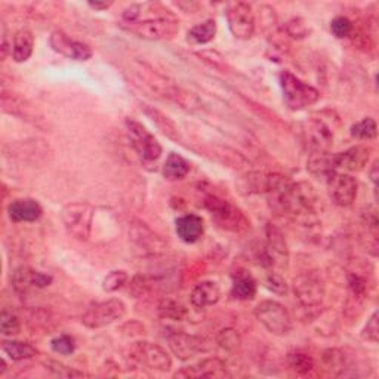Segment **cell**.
I'll return each instance as SVG.
<instances>
[{
    "instance_id": "cell-6",
    "label": "cell",
    "mask_w": 379,
    "mask_h": 379,
    "mask_svg": "<svg viewBox=\"0 0 379 379\" xmlns=\"http://www.w3.org/2000/svg\"><path fill=\"white\" fill-rule=\"evenodd\" d=\"M126 315V304L119 298H110L90 305L82 316V323L88 329H101L119 322Z\"/></svg>"
},
{
    "instance_id": "cell-51",
    "label": "cell",
    "mask_w": 379,
    "mask_h": 379,
    "mask_svg": "<svg viewBox=\"0 0 379 379\" xmlns=\"http://www.w3.org/2000/svg\"><path fill=\"white\" fill-rule=\"evenodd\" d=\"M88 5L89 8H92L95 11H106L113 5V2H89Z\"/></svg>"
},
{
    "instance_id": "cell-7",
    "label": "cell",
    "mask_w": 379,
    "mask_h": 379,
    "mask_svg": "<svg viewBox=\"0 0 379 379\" xmlns=\"http://www.w3.org/2000/svg\"><path fill=\"white\" fill-rule=\"evenodd\" d=\"M128 137L132 147L138 153L141 159L146 162H156L160 159L162 156V146L160 142L156 139V137L150 132V130L144 126L142 123L134 120V119H126L125 122Z\"/></svg>"
},
{
    "instance_id": "cell-39",
    "label": "cell",
    "mask_w": 379,
    "mask_h": 379,
    "mask_svg": "<svg viewBox=\"0 0 379 379\" xmlns=\"http://www.w3.org/2000/svg\"><path fill=\"white\" fill-rule=\"evenodd\" d=\"M50 348L60 356H70L76 350L74 338L70 335H58L50 341Z\"/></svg>"
},
{
    "instance_id": "cell-48",
    "label": "cell",
    "mask_w": 379,
    "mask_h": 379,
    "mask_svg": "<svg viewBox=\"0 0 379 379\" xmlns=\"http://www.w3.org/2000/svg\"><path fill=\"white\" fill-rule=\"evenodd\" d=\"M141 11H142V6L141 5H130L129 8H126L123 11L122 14V22H135L139 20L141 17Z\"/></svg>"
},
{
    "instance_id": "cell-9",
    "label": "cell",
    "mask_w": 379,
    "mask_h": 379,
    "mask_svg": "<svg viewBox=\"0 0 379 379\" xmlns=\"http://www.w3.org/2000/svg\"><path fill=\"white\" fill-rule=\"evenodd\" d=\"M264 266L283 270L289 266V247L284 239V234L273 224L266 227V247L263 252Z\"/></svg>"
},
{
    "instance_id": "cell-16",
    "label": "cell",
    "mask_w": 379,
    "mask_h": 379,
    "mask_svg": "<svg viewBox=\"0 0 379 379\" xmlns=\"http://www.w3.org/2000/svg\"><path fill=\"white\" fill-rule=\"evenodd\" d=\"M11 282L18 294H27L32 289H45L52 284L54 277L30 267H20L12 273Z\"/></svg>"
},
{
    "instance_id": "cell-26",
    "label": "cell",
    "mask_w": 379,
    "mask_h": 379,
    "mask_svg": "<svg viewBox=\"0 0 379 379\" xmlns=\"http://www.w3.org/2000/svg\"><path fill=\"white\" fill-rule=\"evenodd\" d=\"M307 171L317 178H328L335 171L332 154L329 151H316L311 153L307 162Z\"/></svg>"
},
{
    "instance_id": "cell-5",
    "label": "cell",
    "mask_w": 379,
    "mask_h": 379,
    "mask_svg": "<svg viewBox=\"0 0 379 379\" xmlns=\"http://www.w3.org/2000/svg\"><path fill=\"white\" fill-rule=\"evenodd\" d=\"M94 214L95 209L89 203L73 202L62 207L61 219L73 237L86 242L92 233Z\"/></svg>"
},
{
    "instance_id": "cell-4",
    "label": "cell",
    "mask_w": 379,
    "mask_h": 379,
    "mask_svg": "<svg viewBox=\"0 0 379 379\" xmlns=\"http://www.w3.org/2000/svg\"><path fill=\"white\" fill-rule=\"evenodd\" d=\"M255 317L264 328L276 336H284L294 328L291 312L277 301L266 299L255 307Z\"/></svg>"
},
{
    "instance_id": "cell-20",
    "label": "cell",
    "mask_w": 379,
    "mask_h": 379,
    "mask_svg": "<svg viewBox=\"0 0 379 379\" xmlns=\"http://www.w3.org/2000/svg\"><path fill=\"white\" fill-rule=\"evenodd\" d=\"M175 230L182 242L193 244L202 239L205 233V221L195 214L182 215L175 222Z\"/></svg>"
},
{
    "instance_id": "cell-25",
    "label": "cell",
    "mask_w": 379,
    "mask_h": 379,
    "mask_svg": "<svg viewBox=\"0 0 379 379\" xmlns=\"http://www.w3.org/2000/svg\"><path fill=\"white\" fill-rule=\"evenodd\" d=\"M34 49V36L29 29H21L14 36V43H12L11 55L15 62L29 61L33 55Z\"/></svg>"
},
{
    "instance_id": "cell-34",
    "label": "cell",
    "mask_w": 379,
    "mask_h": 379,
    "mask_svg": "<svg viewBox=\"0 0 379 379\" xmlns=\"http://www.w3.org/2000/svg\"><path fill=\"white\" fill-rule=\"evenodd\" d=\"M158 311H159L160 317L175 320V322H179V320L184 319L186 312H187L184 305H181L179 303H177V301L169 299V298H165L160 301Z\"/></svg>"
},
{
    "instance_id": "cell-12",
    "label": "cell",
    "mask_w": 379,
    "mask_h": 379,
    "mask_svg": "<svg viewBox=\"0 0 379 379\" xmlns=\"http://www.w3.org/2000/svg\"><path fill=\"white\" fill-rule=\"evenodd\" d=\"M227 22L231 34L239 41H249L255 33V17L249 4L237 2L228 6Z\"/></svg>"
},
{
    "instance_id": "cell-36",
    "label": "cell",
    "mask_w": 379,
    "mask_h": 379,
    "mask_svg": "<svg viewBox=\"0 0 379 379\" xmlns=\"http://www.w3.org/2000/svg\"><path fill=\"white\" fill-rule=\"evenodd\" d=\"M0 332L4 336H17L21 332V322L14 312L2 311L0 315Z\"/></svg>"
},
{
    "instance_id": "cell-28",
    "label": "cell",
    "mask_w": 379,
    "mask_h": 379,
    "mask_svg": "<svg viewBox=\"0 0 379 379\" xmlns=\"http://www.w3.org/2000/svg\"><path fill=\"white\" fill-rule=\"evenodd\" d=\"M190 172V163L181 154L171 153L163 165V177L167 181H181Z\"/></svg>"
},
{
    "instance_id": "cell-3",
    "label": "cell",
    "mask_w": 379,
    "mask_h": 379,
    "mask_svg": "<svg viewBox=\"0 0 379 379\" xmlns=\"http://www.w3.org/2000/svg\"><path fill=\"white\" fill-rule=\"evenodd\" d=\"M120 27L130 33L135 34L144 41H169L174 39L179 32V22L172 15L167 17H156L135 22H122Z\"/></svg>"
},
{
    "instance_id": "cell-1",
    "label": "cell",
    "mask_w": 379,
    "mask_h": 379,
    "mask_svg": "<svg viewBox=\"0 0 379 379\" xmlns=\"http://www.w3.org/2000/svg\"><path fill=\"white\" fill-rule=\"evenodd\" d=\"M202 205L221 228L233 233H242L251 228V221L242 209L215 193H205Z\"/></svg>"
},
{
    "instance_id": "cell-2",
    "label": "cell",
    "mask_w": 379,
    "mask_h": 379,
    "mask_svg": "<svg viewBox=\"0 0 379 379\" xmlns=\"http://www.w3.org/2000/svg\"><path fill=\"white\" fill-rule=\"evenodd\" d=\"M279 81L283 92L284 106L289 110L301 111L319 102V90L315 86L301 81L294 73L283 70L279 76Z\"/></svg>"
},
{
    "instance_id": "cell-49",
    "label": "cell",
    "mask_w": 379,
    "mask_h": 379,
    "mask_svg": "<svg viewBox=\"0 0 379 379\" xmlns=\"http://www.w3.org/2000/svg\"><path fill=\"white\" fill-rule=\"evenodd\" d=\"M379 162L378 160H375L373 163H372V166H371V171H369V178H371V181L373 182V186H375V188H376V184H378V178H379V172H378V169H379Z\"/></svg>"
},
{
    "instance_id": "cell-30",
    "label": "cell",
    "mask_w": 379,
    "mask_h": 379,
    "mask_svg": "<svg viewBox=\"0 0 379 379\" xmlns=\"http://www.w3.org/2000/svg\"><path fill=\"white\" fill-rule=\"evenodd\" d=\"M218 32V25L215 20H206L205 22H200L194 25L187 33L188 41L195 45H205L212 42Z\"/></svg>"
},
{
    "instance_id": "cell-24",
    "label": "cell",
    "mask_w": 379,
    "mask_h": 379,
    "mask_svg": "<svg viewBox=\"0 0 379 379\" xmlns=\"http://www.w3.org/2000/svg\"><path fill=\"white\" fill-rule=\"evenodd\" d=\"M258 292V283L252 274L247 271H237L233 276L231 295L239 301H252Z\"/></svg>"
},
{
    "instance_id": "cell-50",
    "label": "cell",
    "mask_w": 379,
    "mask_h": 379,
    "mask_svg": "<svg viewBox=\"0 0 379 379\" xmlns=\"http://www.w3.org/2000/svg\"><path fill=\"white\" fill-rule=\"evenodd\" d=\"M9 54V43H8V33H6V29L4 27V32H2V60L5 61L6 57Z\"/></svg>"
},
{
    "instance_id": "cell-52",
    "label": "cell",
    "mask_w": 379,
    "mask_h": 379,
    "mask_svg": "<svg viewBox=\"0 0 379 379\" xmlns=\"http://www.w3.org/2000/svg\"><path fill=\"white\" fill-rule=\"evenodd\" d=\"M5 371H6V363H5V360H2V369H0V375H4Z\"/></svg>"
},
{
    "instance_id": "cell-15",
    "label": "cell",
    "mask_w": 379,
    "mask_h": 379,
    "mask_svg": "<svg viewBox=\"0 0 379 379\" xmlns=\"http://www.w3.org/2000/svg\"><path fill=\"white\" fill-rule=\"evenodd\" d=\"M303 135L311 153L329 151L333 144V130L320 119H310L303 126Z\"/></svg>"
},
{
    "instance_id": "cell-21",
    "label": "cell",
    "mask_w": 379,
    "mask_h": 379,
    "mask_svg": "<svg viewBox=\"0 0 379 379\" xmlns=\"http://www.w3.org/2000/svg\"><path fill=\"white\" fill-rule=\"evenodd\" d=\"M8 215L12 222H34L41 219L43 209L33 199H17L9 203Z\"/></svg>"
},
{
    "instance_id": "cell-23",
    "label": "cell",
    "mask_w": 379,
    "mask_h": 379,
    "mask_svg": "<svg viewBox=\"0 0 379 379\" xmlns=\"http://www.w3.org/2000/svg\"><path fill=\"white\" fill-rule=\"evenodd\" d=\"M141 109L144 110L146 116L156 125V128H158L166 138L177 141V142L181 139V134H179L178 126L175 125V122L167 114H165L159 109L149 106V104H141Z\"/></svg>"
},
{
    "instance_id": "cell-43",
    "label": "cell",
    "mask_w": 379,
    "mask_h": 379,
    "mask_svg": "<svg viewBox=\"0 0 379 379\" xmlns=\"http://www.w3.org/2000/svg\"><path fill=\"white\" fill-rule=\"evenodd\" d=\"M284 29H286L287 36H291L292 39H305L310 34V27L307 25L305 20L299 17L287 21Z\"/></svg>"
},
{
    "instance_id": "cell-37",
    "label": "cell",
    "mask_w": 379,
    "mask_h": 379,
    "mask_svg": "<svg viewBox=\"0 0 379 379\" xmlns=\"http://www.w3.org/2000/svg\"><path fill=\"white\" fill-rule=\"evenodd\" d=\"M129 276L128 273L123 270H114L110 274H107L106 277L102 280V289L106 292H116L122 289V287L128 283Z\"/></svg>"
},
{
    "instance_id": "cell-11",
    "label": "cell",
    "mask_w": 379,
    "mask_h": 379,
    "mask_svg": "<svg viewBox=\"0 0 379 379\" xmlns=\"http://www.w3.org/2000/svg\"><path fill=\"white\" fill-rule=\"evenodd\" d=\"M132 73L137 79L139 82H142V85L150 90V92L156 94L158 97L174 99L177 90L179 88L178 85H175V82H172L171 79H167V77H165L163 74L153 70L150 65L144 64V62L137 61L132 65Z\"/></svg>"
},
{
    "instance_id": "cell-41",
    "label": "cell",
    "mask_w": 379,
    "mask_h": 379,
    "mask_svg": "<svg viewBox=\"0 0 379 379\" xmlns=\"http://www.w3.org/2000/svg\"><path fill=\"white\" fill-rule=\"evenodd\" d=\"M323 363L331 371H344L345 369V354L341 350H328L323 352Z\"/></svg>"
},
{
    "instance_id": "cell-42",
    "label": "cell",
    "mask_w": 379,
    "mask_h": 379,
    "mask_svg": "<svg viewBox=\"0 0 379 379\" xmlns=\"http://www.w3.org/2000/svg\"><path fill=\"white\" fill-rule=\"evenodd\" d=\"M266 287L268 291H271L273 294L276 295H286L287 291H289V287H287L286 280L283 279V276L280 273L271 271L266 276Z\"/></svg>"
},
{
    "instance_id": "cell-44",
    "label": "cell",
    "mask_w": 379,
    "mask_h": 379,
    "mask_svg": "<svg viewBox=\"0 0 379 379\" xmlns=\"http://www.w3.org/2000/svg\"><path fill=\"white\" fill-rule=\"evenodd\" d=\"M46 369H49L52 373L57 375V376H61V378H82V376H88L85 372H81V371H76V369H71L69 368V366H65L60 361H55V360H48L45 363Z\"/></svg>"
},
{
    "instance_id": "cell-47",
    "label": "cell",
    "mask_w": 379,
    "mask_h": 379,
    "mask_svg": "<svg viewBox=\"0 0 379 379\" xmlns=\"http://www.w3.org/2000/svg\"><path fill=\"white\" fill-rule=\"evenodd\" d=\"M200 57H202L206 62H209L211 65H214V67L218 69V70H224V69H227V62H226L224 57L219 55L218 52H215V50H205V52H202Z\"/></svg>"
},
{
    "instance_id": "cell-45",
    "label": "cell",
    "mask_w": 379,
    "mask_h": 379,
    "mask_svg": "<svg viewBox=\"0 0 379 379\" xmlns=\"http://www.w3.org/2000/svg\"><path fill=\"white\" fill-rule=\"evenodd\" d=\"M378 311H375L373 315L369 317L368 323H366L364 329H363V338L368 339L372 344H378L379 341V326H378Z\"/></svg>"
},
{
    "instance_id": "cell-19",
    "label": "cell",
    "mask_w": 379,
    "mask_h": 379,
    "mask_svg": "<svg viewBox=\"0 0 379 379\" xmlns=\"http://www.w3.org/2000/svg\"><path fill=\"white\" fill-rule=\"evenodd\" d=\"M230 376L226 361L218 357L203 359L198 364L182 368L174 373V378H227Z\"/></svg>"
},
{
    "instance_id": "cell-40",
    "label": "cell",
    "mask_w": 379,
    "mask_h": 379,
    "mask_svg": "<svg viewBox=\"0 0 379 379\" xmlns=\"http://www.w3.org/2000/svg\"><path fill=\"white\" fill-rule=\"evenodd\" d=\"M331 32L338 39H345L354 32V24L347 17H335L331 21Z\"/></svg>"
},
{
    "instance_id": "cell-22",
    "label": "cell",
    "mask_w": 379,
    "mask_h": 379,
    "mask_svg": "<svg viewBox=\"0 0 379 379\" xmlns=\"http://www.w3.org/2000/svg\"><path fill=\"white\" fill-rule=\"evenodd\" d=\"M219 299H221L219 286L211 280L200 282V283L195 284L194 289L191 291V295H190L191 305L198 310L212 307V305L218 304Z\"/></svg>"
},
{
    "instance_id": "cell-32",
    "label": "cell",
    "mask_w": 379,
    "mask_h": 379,
    "mask_svg": "<svg viewBox=\"0 0 379 379\" xmlns=\"http://www.w3.org/2000/svg\"><path fill=\"white\" fill-rule=\"evenodd\" d=\"M351 137L360 141H372L378 137V126L372 117H364L351 126Z\"/></svg>"
},
{
    "instance_id": "cell-17",
    "label": "cell",
    "mask_w": 379,
    "mask_h": 379,
    "mask_svg": "<svg viewBox=\"0 0 379 379\" xmlns=\"http://www.w3.org/2000/svg\"><path fill=\"white\" fill-rule=\"evenodd\" d=\"M167 344L174 356L179 360L187 361L195 357L199 352L205 351V339L198 335H190L184 332H177L167 336Z\"/></svg>"
},
{
    "instance_id": "cell-13",
    "label": "cell",
    "mask_w": 379,
    "mask_h": 379,
    "mask_svg": "<svg viewBox=\"0 0 379 379\" xmlns=\"http://www.w3.org/2000/svg\"><path fill=\"white\" fill-rule=\"evenodd\" d=\"M332 202L339 207H348L354 203L359 191L357 179L345 172H333L326 178Z\"/></svg>"
},
{
    "instance_id": "cell-31",
    "label": "cell",
    "mask_w": 379,
    "mask_h": 379,
    "mask_svg": "<svg viewBox=\"0 0 379 379\" xmlns=\"http://www.w3.org/2000/svg\"><path fill=\"white\" fill-rule=\"evenodd\" d=\"M2 110L4 113H8L11 116H18V117H29L32 107L30 104L25 101L22 97L14 92H2Z\"/></svg>"
},
{
    "instance_id": "cell-18",
    "label": "cell",
    "mask_w": 379,
    "mask_h": 379,
    "mask_svg": "<svg viewBox=\"0 0 379 379\" xmlns=\"http://www.w3.org/2000/svg\"><path fill=\"white\" fill-rule=\"evenodd\" d=\"M372 154V149L366 146H354L345 151L332 154L335 171L343 169L347 172H359L363 171L364 166L369 163Z\"/></svg>"
},
{
    "instance_id": "cell-33",
    "label": "cell",
    "mask_w": 379,
    "mask_h": 379,
    "mask_svg": "<svg viewBox=\"0 0 379 379\" xmlns=\"http://www.w3.org/2000/svg\"><path fill=\"white\" fill-rule=\"evenodd\" d=\"M216 344L226 351L234 352L242 347V336L233 328H224L216 333Z\"/></svg>"
},
{
    "instance_id": "cell-8",
    "label": "cell",
    "mask_w": 379,
    "mask_h": 379,
    "mask_svg": "<svg viewBox=\"0 0 379 379\" xmlns=\"http://www.w3.org/2000/svg\"><path fill=\"white\" fill-rule=\"evenodd\" d=\"M294 295L304 308L320 307L324 299V283L316 273H301L292 283Z\"/></svg>"
},
{
    "instance_id": "cell-35",
    "label": "cell",
    "mask_w": 379,
    "mask_h": 379,
    "mask_svg": "<svg viewBox=\"0 0 379 379\" xmlns=\"http://www.w3.org/2000/svg\"><path fill=\"white\" fill-rule=\"evenodd\" d=\"M172 101H175L181 109H184V110H187L190 113H195V111L202 110L200 99L195 97L193 92H190V90H186L182 88H178L177 94H175Z\"/></svg>"
},
{
    "instance_id": "cell-38",
    "label": "cell",
    "mask_w": 379,
    "mask_h": 379,
    "mask_svg": "<svg viewBox=\"0 0 379 379\" xmlns=\"http://www.w3.org/2000/svg\"><path fill=\"white\" fill-rule=\"evenodd\" d=\"M287 361H289L292 371H295L299 375L310 373L312 368H315V360L307 354H303V352H294V354H289Z\"/></svg>"
},
{
    "instance_id": "cell-27",
    "label": "cell",
    "mask_w": 379,
    "mask_h": 379,
    "mask_svg": "<svg viewBox=\"0 0 379 379\" xmlns=\"http://www.w3.org/2000/svg\"><path fill=\"white\" fill-rule=\"evenodd\" d=\"M130 236H132V240L139 247H144L146 251L156 252L163 247V240L160 239V236L153 233L146 224H141V222H135V224L132 226Z\"/></svg>"
},
{
    "instance_id": "cell-14",
    "label": "cell",
    "mask_w": 379,
    "mask_h": 379,
    "mask_svg": "<svg viewBox=\"0 0 379 379\" xmlns=\"http://www.w3.org/2000/svg\"><path fill=\"white\" fill-rule=\"evenodd\" d=\"M49 45L57 54H61L65 58L74 61H88L92 57V49L83 42H77L64 32L55 30L49 37Z\"/></svg>"
},
{
    "instance_id": "cell-46",
    "label": "cell",
    "mask_w": 379,
    "mask_h": 379,
    "mask_svg": "<svg viewBox=\"0 0 379 379\" xmlns=\"http://www.w3.org/2000/svg\"><path fill=\"white\" fill-rule=\"evenodd\" d=\"M361 218H363V222L366 224V227H368V231H371L373 236L376 237V233H378L376 209L372 207V206H368V209H366L364 212H361Z\"/></svg>"
},
{
    "instance_id": "cell-29",
    "label": "cell",
    "mask_w": 379,
    "mask_h": 379,
    "mask_svg": "<svg viewBox=\"0 0 379 379\" xmlns=\"http://www.w3.org/2000/svg\"><path fill=\"white\" fill-rule=\"evenodd\" d=\"M2 350L12 361L29 360V359H33L39 354V350L36 347H33L32 344L14 341V339H11V341H4Z\"/></svg>"
},
{
    "instance_id": "cell-10",
    "label": "cell",
    "mask_w": 379,
    "mask_h": 379,
    "mask_svg": "<svg viewBox=\"0 0 379 379\" xmlns=\"http://www.w3.org/2000/svg\"><path fill=\"white\" fill-rule=\"evenodd\" d=\"M130 359L158 372H169L172 368V359L169 357L166 350L147 341L134 344V347L130 348Z\"/></svg>"
}]
</instances>
